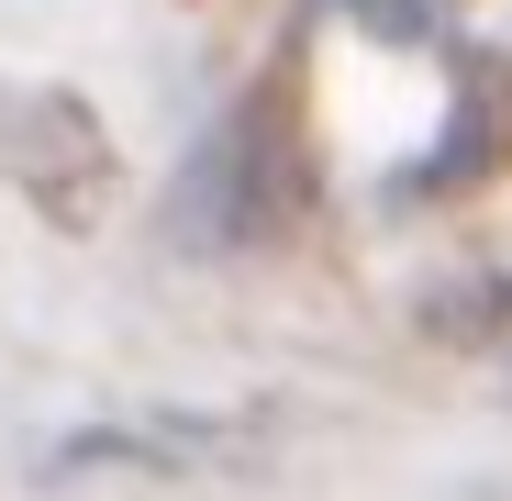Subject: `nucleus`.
<instances>
[{
    "instance_id": "20e7f679",
    "label": "nucleus",
    "mask_w": 512,
    "mask_h": 501,
    "mask_svg": "<svg viewBox=\"0 0 512 501\" xmlns=\"http://www.w3.org/2000/svg\"><path fill=\"white\" fill-rule=\"evenodd\" d=\"M423 323H435L446 346H490V334L512 323V279H446V301L423 312Z\"/></svg>"
},
{
    "instance_id": "7ed1b4c3",
    "label": "nucleus",
    "mask_w": 512,
    "mask_h": 501,
    "mask_svg": "<svg viewBox=\"0 0 512 501\" xmlns=\"http://www.w3.org/2000/svg\"><path fill=\"white\" fill-rule=\"evenodd\" d=\"M512 167V56H479L468 78H457V123H446V145L423 156V179L412 190H479V179H501Z\"/></svg>"
},
{
    "instance_id": "f257e3e1",
    "label": "nucleus",
    "mask_w": 512,
    "mask_h": 501,
    "mask_svg": "<svg viewBox=\"0 0 512 501\" xmlns=\"http://www.w3.org/2000/svg\"><path fill=\"white\" fill-rule=\"evenodd\" d=\"M190 201H201L190 234H212V245H268L312 212V145H301V78L290 67H268L234 101L223 145L190 167Z\"/></svg>"
},
{
    "instance_id": "f03ea898",
    "label": "nucleus",
    "mask_w": 512,
    "mask_h": 501,
    "mask_svg": "<svg viewBox=\"0 0 512 501\" xmlns=\"http://www.w3.org/2000/svg\"><path fill=\"white\" fill-rule=\"evenodd\" d=\"M0 179L56 234H90L112 212V190H123V167H112V134L78 90H12L0 78Z\"/></svg>"
}]
</instances>
